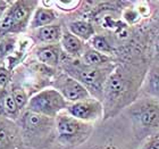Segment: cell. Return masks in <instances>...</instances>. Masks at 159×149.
Listing matches in <instances>:
<instances>
[{"label":"cell","instance_id":"obj_28","mask_svg":"<svg viewBox=\"0 0 159 149\" xmlns=\"http://www.w3.org/2000/svg\"><path fill=\"white\" fill-rule=\"evenodd\" d=\"M158 136H159V133H158Z\"/></svg>","mask_w":159,"mask_h":149},{"label":"cell","instance_id":"obj_19","mask_svg":"<svg viewBox=\"0 0 159 149\" xmlns=\"http://www.w3.org/2000/svg\"><path fill=\"white\" fill-rule=\"evenodd\" d=\"M9 90L14 100H15V103H16L17 107H18V109L23 113L24 110L26 109L27 105H29L31 96L25 90V88L23 86L18 84V83H11L9 86Z\"/></svg>","mask_w":159,"mask_h":149},{"label":"cell","instance_id":"obj_18","mask_svg":"<svg viewBox=\"0 0 159 149\" xmlns=\"http://www.w3.org/2000/svg\"><path fill=\"white\" fill-rule=\"evenodd\" d=\"M91 48L93 49H96L97 51H99L101 54H105V55H108V56H114V54H115V47L114 44L111 43L108 37L106 35H103V34H96L92 39L90 40L89 42H88Z\"/></svg>","mask_w":159,"mask_h":149},{"label":"cell","instance_id":"obj_8","mask_svg":"<svg viewBox=\"0 0 159 149\" xmlns=\"http://www.w3.org/2000/svg\"><path fill=\"white\" fill-rule=\"evenodd\" d=\"M66 113L68 115L75 117L76 119L90 123V124H94L96 122L105 117L102 101L96 99L93 97L77 101V103L70 104L67 107Z\"/></svg>","mask_w":159,"mask_h":149},{"label":"cell","instance_id":"obj_23","mask_svg":"<svg viewBox=\"0 0 159 149\" xmlns=\"http://www.w3.org/2000/svg\"><path fill=\"white\" fill-rule=\"evenodd\" d=\"M140 149H159V136L149 137Z\"/></svg>","mask_w":159,"mask_h":149},{"label":"cell","instance_id":"obj_3","mask_svg":"<svg viewBox=\"0 0 159 149\" xmlns=\"http://www.w3.org/2000/svg\"><path fill=\"white\" fill-rule=\"evenodd\" d=\"M16 123L20 128L22 140L27 146L41 147L49 142L53 136L56 138L55 119L46 117L25 109Z\"/></svg>","mask_w":159,"mask_h":149},{"label":"cell","instance_id":"obj_5","mask_svg":"<svg viewBox=\"0 0 159 149\" xmlns=\"http://www.w3.org/2000/svg\"><path fill=\"white\" fill-rule=\"evenodd\" d=\"M94 126L90 123L82 122L66 112L55 119L56 140L65 147H77L88 141L93 132Z\"/></svg>","mask_w":159,"mask_h":149},{"label":"cell","instance_id":"obj_14","mask_svg":"<svg viewBox=\"0 0 159 149\" xmlns=\"http://www.w3.org/2000/svg\"><path fill=\"white\" fill-rule=\"evenodd\" d=\"M59 43L64 53L72 58H81L86 47L84 41L75 37L67 29H64L63 37H61Z\"/></svg>","mask_w":159,"mask_h":149},{"label":"cell","instance_id":"obj_12","mask_svg":"<svg viewBox=\"0 0 159 149\" xmlns=\"http://www.w3.org/2000/svg\"><path fill=\"white\" fill-rule=\"evenodd\" d=\"M63 32L64 29L61 24L55 23L52 25H48V26L41 27L38 30L31 31V39L39 46L59 43L63 37Z\"/></svg>","mask_w":159,"mask_h":149},{"label":"cell","instance_id":"obj_22","mask_svg":"<svg viewBox=\"0 0 159 149\" xmlns=\"http://www.w3.org/2000/svg\"><path fill=\"white\" fill-rule=\"evenodd\" d=\"M141 17L142 16L140 15L136 8H126L123 12V18L127 24H132L133 25V24L138 23Z\"/></svg>","mask_w":159,"mask_h":149},{"label":"cell","instance_id":"obj_26","mask_svg":"<svg viewBox=\"0 0 159 149\" xmlns=\"http://www.w3.org/2000/svg\"><path fill=\"white\" fill-rule=\"evenodd\" d=\"M93 149H120L117 146H114V145H105V146H98L94 147Z\"/></svg>","mask_w":159,"mask_h":149},{"label":"cell","instance_id":"obj_16","mask_svg":"<svg viewBox=\"0 0 159 149\" xmlns=\"http://www.w3.org/2000/svg\"><path fill=\"white\" fill-rule=\"evenodd\" d=\"M67 30L84 42H89L96 35V27L90 21L75 20L67 25Z\"/></svg>","mask_w":159,"mask_h":149},{"label":"cell","instance_id":"obj_4","mask_svg":"<svg viewBox=\"0 0 159 149\" xmlns=\"http://www.w3.org/2000/svg\"><path fill=\"white\" fill-rule=\"evenodd\" d=\"M138 137H152L159 131V101L143 97L133 101L126 109Z\"/></svg>","mask_w":159,"mask_h":149},{"label":"cell","instance_id":"obj_25","mask_svg":"<svg viewBox=\"0 0 159 149\" xmlns=\"http://www.w3.org/2000/svg\"><path fill=\"white\" fill-rule=\"evenodd\" d=\"M10 2H11V1H6V0H0V21H1V18H2L3 14H5V12L7 10V8L9 7Z\"/></svg>","mask_w":159,"mask_h":149},{"label":"cell","instance_id":"obj_11","mask_svg":"<svg viewBox=\"0 0 159 149\" xmlns=\"http://www.w3.org/2000/svg\"><path fill=\"white\" fill-rule=\"evenodd\" d=\"M33 54L37 62L51 68H55V70L60 67V63L64 56V51L61 49L60 43L38 46L34 49Z\"/></svg>","mask_w":159,"mask_h":149},{"label":"cell","instance_id":"obj_2","mask_svg":"<svg viewBox=\"0 0 159 149\" xmlns=\"http://www.w3.org/2000/svg\"><path fill=\"white\" fill-rule=\"evenodd\" d=\"M115 67V64L106 67L88 66L80 58H72L64 53L59 68L85 86L93 98L102 101L105 84Z\"/></svg>","mask_w":159,"mask_h":149},{"label":"cell","instance_id":"obj_9","mask_svg":"<svg viewBox=\"0 0 159 149\" xmlns=\"http://www.w3.org/2000/svg\"><path fill=\"white\" fill-rule=\"evenodd\" d=\"M39 6L38 1H26V0H18L11 1L8 9L11 15L13 21V31L11 35H17L23 33L30 26V22L32 18L34 10Z\"/></svg>","mask_w":159,"mask_h":149},{"label":"cell","instance_id":"obj_24","mask_svg":"<svg viewBox=\"0 0 159 149\" xmlns=\"http://www.w3.org/2000/svg\"><path fill=\"white\" fill-rule=\"evenodd\" d=\"M53 3H55L59 9L73 10V9H75V8H77L81 2H80V1H56V2H53Z\"/></svg>","mask_w":159,"mask_h":149},{"label":"cell","instance_id":"obj_13","mask_svg":"<svg viewBox=\"0 0 159 149\" xmlns=\"http://www.w3.org/2000/svg\"><path fill=\"white\" fill-rule=\"evenodd\" d=\"M57 20H58V13L53 8L46 6H38L32 15L29 30L34 31L41 29V27L48 26V25H52L56 23Z\"/></svg>","mask_w":159,"mask_h":149},{"label":"cell","instance_id":"obj_10","mask_svg":"<svg viewBox=\"0 0 159 149\" xmlns=\"http://www.w3.org/2000/svg\"><path fill=\"white\" fill-rule=\"evenodd\" d=\"M22 141L18 125L6 117H0V149H18Z\"/></svg>","mask_w":159,"mask_h":149},{"label":"cell","instance_id":"obj_15","mask_svg":"<svg viewBox=\"0 0 159 149\" xmlns=\"http://www.w3.org/2000/svg\"><path fill=\"white\" fill-rule=\"evenodd\" d=\"M80 59L88 66L92 67H106L109 65H114V57L101 54L93 49L89 44H86L84 53Z\"/></svg>","mask_w":159,"mask_h":149},{"label":"cell","instance_id":"obj_6","mask_svg":"<svg viewBox=\"0 0 159 149\" xmlns=\"http://www.w3.org/2000/svg\"><path fill=\"white\" fill-rule=\"evenodd\" d=\"M70 103L52 86H48L32 95L26 110L39 115L56 119L61 113L66 112Z\"/></svg>","mask_w":159,"mask_h":149},{"label":"cell","instance_id":"obj_27","mask_svg":"<svg viewBox=\"0 0 159 149\" xmlns=\"http://www.w3.org/2000/svg\"><path fill=\"white\" fill-rule=\"evenodd\" d=\"M155 53H156L157 57H159V34L157 35L156 41H155Z\"/></svg>","mask_w":159,"mask_h":149},{"label":"cell","instance_id":"obj_21","mask_svg":"<svg viewBox=\"0 0 159 149\" xmlns=\"http://www.w3.org/2000/svg\"><path fill=\"white\" fill-rule=\"evenodd\" d=\"M11 71L5 65H0V89H8L11 84Z\"/></svg>","mask_w":159,"mask_h":149},{"label":"cell","instance_id":"obj_20","mask_svg":"<svg viewBox=\"0 0 159 149\" xmlns=\"http://www.w3.org/2000/svg\"><path fill=\"white\" fill-rule=\"evenodd\" d=\"M3 112H5V117L13 122H16L22 114V112L18 109L9 89H7L5 97H3Z\"/></svg>","mask_w":159,"mask_h":149},{"label":"cell","instance_id":"obj_17","mask_svg":"<svg viewBox=\"0 0 159 149\" xmlns=\"http://www.w3.org/2000/svg\"><path fill=\"white\" fill-rule=\"evenodd\" d=\"M146 97L159 101V65H155L147 72L142 86H141Z\"/></svg>","mask_w":159,"mask_h":149},{"label":"cell","instance_id":"obj_1","mask_svg":"<svg viewBox=\"0 0 159 149\" xmlns=\"http://www.w3.org/2000/svg\"><path fill=\"white\" fill-rule=\"evenodd\" d=\"M142 83L143 81H138L125 67H115L103 89V119H109L125 106H129L135 100V95L141 89Z\"/></svg>","mask_w":159,"mask_h":149},{"label":"cell","instance_id":"obj_7","mask_svg":"<svg viewBox=\"0 0 159 149\" xmlns=\"http://www.w3.org/2000/svg\"><path fill=\"white\" fill-rule=\"evenodd\" d=\"M51 86L55 88L70 104L77 103L92 97L85 89V86L64 72L57 73L51 82Z\"/></svg>","mask_w":159,"mask_h":149}]
</instances>
